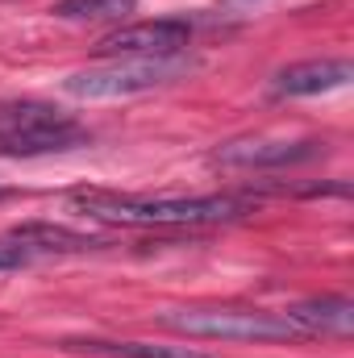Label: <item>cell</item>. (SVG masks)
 <instances>
[{
  "instance_id": "cell-2",
  "label": "cell",
  "mask_w": 354,
  "mask_h": 358,
  "mask_svg": "<svg viewBox=\"0 0 354 358\" xmlns=\"http://www.w3.org/2000/svg\"><path fill=\"white\" fill-rule=\"evenodd\" d=\"M88 129L46 100H4L0 104V155L34 159L88 146Z\"/></svg>"
},
{
  "instance_id": "cell-5",
  "label": "cell",
  "mask_w": 354,
  "mask_h": 358,
  "mask_svg": "<svg viewBox=\"0 0 354 358\" xmlns=\"http://www.w3.org/2000/svg\"><path fill=\"white\" fill-rule=\"evenodd\" d=\"M192 42V25L183 17H159V21H138L104 34L96 42V55L104 59H163V55H183Z\"/></svg>"
},
{
  "instance_id": "cell-6",
  "label": "cell",
  "mask_w": 354,
  "mask_h": 358,
  "mask_svg": "<svg viewBox=\"0 0 354 358\" xmlns=\"http://www.w3.org/2000/svg\"><path fill=\"white\" fill-rule=\"evenodd\" d=\"M321 146L317 142H288V138H242V142H225L217 150V163L225 167H288V163H304L313 159Z\"/></svg>"
},
{
  "instance_id": "cell-7",
  "label": "cell",
  "mask_w": 354,
  "mask_h": 358,
  "mask_svg": "<svg viewBox=\"0 0 354 358\" xmlns=\"http://www.w3.org/2000/svg\"><path fill=\"white\" fill-rule=\"evenodd\" d=\"M354 80V67L346 59H309V63H292L275 76V96H321V92H338Z\"/></svg>"
},
{
  "instance_id": "cell-1",
  "label": "cell",
  "mask_w": 354,
  "mask_h": 358,
  "mask_svg": "<svg viewBox=\"0 0 354 358\" xmlns=\"http://www.w3.org/2000/svg\"><path fill=\"white\" fill-rule=\"evenodd\" d=\"M67 204L92 221L129 225V229L217 225V221H238L242 213H250L246 196H125V192H100V187L71 192Z\"/></svg>"
},
{
  "instance_id": "cell-9",
  "label": "cell",
  "mask_w": 354,
  "mask_h": 358,
  "mask_svg": "<svg viewBox=\"0 0 354 358\" xmlns=\"http://www.w3.org/2000/svg\"><path fill=\"white\" fill-rule=\"evenodd\" d=\"M13 242H21L25 250H63V255H80V250L108 246V242H100V238H92V234L67 229V225H46V221L17 225V229H13Z\"/></svg>"
},
{
  "instance_id": "cell-4",
  "label": "cell",
  "mask_w": 354,
  "mask_h": 358,
  "mask_svg": "<svg viewBox=\"0 0 354 358\" xmlns=\"http://www.w3.org/2000/svg\"><path fill=\"white\" fill-rule=\"evenodd\" d=\"M183 55H163V59H108L100 67L76 71L63 80V92L76 100H117V96H138V92L163 88L179 76H187Z\"/></svg>"
},
{
  "instance_id": "cell-8",
  "label": "cell",
  "mask_w": 354,
  "mask_h": 358,
  "mask_svg": "<svg viewBox=\"0 0 354 358\" xmlns=\"http://www.w3.org/2000/svg\"><path fill=\"white\" fill-rule=\"evenodd\" d=\"M288 321L300 325V334H330V338H346L354 329V304L346 296H321V300H304L292 304L283 313Z\"/></svg>"
},
{
  "instance_id": "cell-13",
  "label": "cell",
  "mask_w": 354,
  "mask_h": 358,
  "mask_svg": "<svg viewBox=\"0 0 354 358\" xmlns=\"http://www.w3.org/2000/svg\"><path fill=\"white\" fill-rule=\"evenodd\" d=\"M0 196H4V187H0Z\"/></svg>"
},
{
  "instance_id": "cell-3",
  "label": "cell",
  "mask_w": 354,
  "mask_h": 358,
  "mask_svg": "<svg viewBox=\"0 0 354 358\" xmlns=\"http://www.w3.org/2000/svg\"><path fill=\"white\" fill-rule=\"evenodd\" d=\"M167 329L183 338H208V342H288L304 338L296 321L267 308H234V304H208V308H171L159 317Z\"/></svg>"
},
{
  "instance_id": "cell-12",
  "label": "cell",
  "mask_w": 354,
  "mask_h": 358,
  "mask_svg": "<svg viewBox=\"0 0 354 358\" xmlns=\"http://www.w3.org/2000/svg\"><path fill=\"white\" fill-rule=\"evenodd\" d=\"M29 263V250L17 242V246H8V242H0V271H17Z\"/></svg>"
},
{
  "instance_id": "cell-10",
  "label": "cell",
  "mask_w": 354,
  "mask_h": 358,
  "mask_svg": "<svg viewBox=\"0 0 354 358\" xmlns=\"http://www.w3.org/2000/svg\"><path fill=\"white\" fill-rule=\"evenodd\" d=\"M71 350L84 355H108V358H208L204 350L192 346H146V342H67Z\"/></svg>"
},
{
  "instance_id": "cell-11",
  "label": "cell",
  "mask_w": 354,
  "mask_h": 358,
  "mask_svg": "<svg viewBox=\"0 0 354 358\" xmlns=\"http://www.w3.org/2000/svg\"><path fill=\"white\" fill-rule=\"evenodd\" d=\"M138 0H59L50 13L63 21H121L134 13Z\"/></svg>"
}]
</instances>
